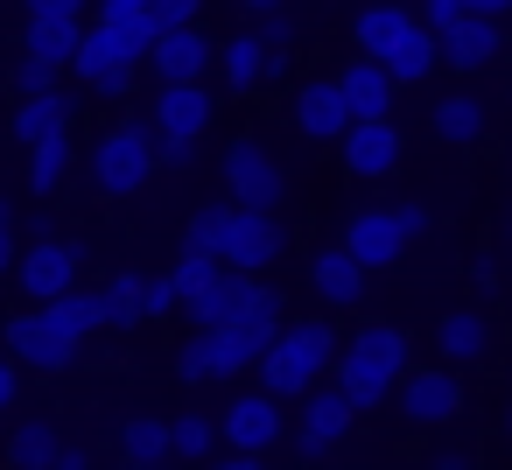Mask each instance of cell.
Listing matches in <instances>:
<instances>
[{"label": "cell", "instance_id": "60d3db41", "mask_svg": "<svg viewBox=\"0 0 512 470\" xmlns=\"http://www.w3.org/2000/svg\"><path fill=\"white\" fill-rule=\"evenodd\" d=\"M15 393H22V358H15V351H0V414L15 407Z\"/></svg>", "mask_w": 512, "mask_h": 470}, {"label": "cell", "instance_id": "83f0119b", "mask_svg": "<svg viewBox=\"0 0 512 470\" xmlns=\"http://www.w3.org/2000/svg\"><path fill=\"white\" fill-rule=\"evenodd\" d=\"M57 456H64L57 421H15V435H8V463L15 470H57Z\"/></svg>", "mask_w": 512, "mask_h": 470}, {"label": "cell", "instance_id": "ba28073f", "mask_svg": "<svg viewBox=\"0 0 512 470\" xmlns=\"http://www.w3.org/2000/svg\"><path fill=\"white\" fill-rule=\"evenodd\" d=\"M78 274H85V246L78 239H57V232H36V246H22V267H15V281H22L29 302L71 295Z\"/></svg>", "mask_w": 512, "mask_h": 470}, {"label": "cell", "instance_id": "8fae6325", "mask_svg": "<svg viewBox=\"0 0 512 470\" xmlns=\"http://www.w3.org/2000/svg\"><path fill=\"white\" fill-rule=\"evenodd\" d=\"M295 407H302V414H295V449H302V456L337 449V442L351 435V421L365 414V407H358V400H351L337 379H323V386H316L309 400H295Z\"/></svg>", "mask_w": 512, "mask_h": 470}, {"label": "cell", "instance_id": "7402d4cb", "mask_svg": "<svg viewBox=\"0 0 512 470\" xmlns=\"http://www.w3.org/2000/svg\"><path fill=\"white\" fill-rule=\"evenodd\" d=\"M71 120H78V92H64V85H50V92H36V99H22L15 106V141H57V134H71Z\"/></svg>", "mask_w": 512, "mask_h": 470}, {"label": "cell", "instance_id": "9c48e42d", "mask_svg": "<svg viewBox=\"0 0 512 470\" xmlns=\"http://www.w3.org/2000/svg\"><path fill=\"white\" fill-rule=\"evenodd\" d=\"M393 400H400V414L414 428H442V421L463 414V379H456V365H407Z\"/></svg>", "mask_w": 512, "mask_h": 470}, {"label": "cell", "instance_id": "8d00e7d4", "mask_svg": "<svg viewBox=\"0 0 512 470\" xmlns=\"http://www.w3.org/2000/svg\"><path fill=\"white\" fill-rule=\"evenodd\" d=\"M22 8H29V22H85L92 0H22Z\"/></svg>", "mask_w": 512, "mask_h": 470}, {"label": "cell", "instance_id": "b9f144b4", "mask_svg": "<svg viewBox=\"0 0 512 470\" xmlns=\"http://www.w3.org/2000/svg\"><path fill=\"white\" fill-rule=\"evenodd\" d=\"M456 15H470L463 0H421V22H435V29H449Z\"/></svg>", "mask_w": 512, "mask_h": 470}, {"label": "cell", "instance_id": "e0dca14e", "mask_svg": "<svg viewBox=\"0 0 512 470\" xmlns=\"http://www.w3.org/2000/svg\"><path fill=\"white\" fill-rule=\"evenodd\" d=\"M365 274H372V267H365L344 239H337V246H323V253L309 260V288H316L330 309H358V302H365Z\"/></svg>", "mask_w": 512, "mask_h": 470}, {"label": "cell", "instance_id": "e575fe53", "mask_svg": "<svg viewBox=\"0 0 512 470\" xmlns=\"http://www.w3.org/2000/svg\"><path fill=\"white\" fill-rule=\"evenodd\" d=\"M141 309H148V323H162V316H183L176 274H148V281H141Z\"/></svg>", "mask_w": 512, "mask_h": 470}, {"label": "cell", "instance_id": "7dc6e473", "mask_svg": "<svg viewBox=\"0 0 512 470\" xmlns=\"http://www.w3.org/2000/svg\"><path fill=\"white\" fill-rule=\"evenodd\" d=\"M218 470H267V456H239V449H225Z\"/></svg>", "mask_w": 512, "mask_h": 470}, {"label": "cell", "instance_id": "11a10c76", "mask_svg": "<svg viewBox=\"0 0 512 470\" xmlns=\"http://www.w3.org/2000/svg\"><path fill=\"white\" fill-rule=\"evenodd\" d=\"M190 470H218V456H211V463H190Z\"/></svg>", "mask_w": 512, "mask_h": 470}, {"label": "cell", "instance_id": "44dd1931", "mask_svg": "<svg viewBox=\"0 0 512 470\" xmlns=\"http://www.w3.org/2000/svg\"><path fill=\"white\" fill-rule=\"evenodd\" d=\"M337 85H344V99H351V120H393L400 78H393L379 57H351V64L337 71Z\"/></svg>", "mask_w": 512, "mask_h": 470}, {"label": "cell", "instance_id": "f546056e", "mask_svg": "<svg viewBox=\"0 0 512 470\" xmlns=\"http://www.w3.org/2000/svg\"><path fill=\"white\" fill-rule=\"evenodd\" d=\"M64 176H71V134L36 141V148H29V190H36V197H57Z\"/></svg>", "mask_w": 512, "mask_h": 470}, {"label": "cell", "instance_id": "ac0fdd59", "mask_svg": "<svg viewBox=\"0 0 512 470\" xmlns=\"http://www.w3.org/2000/svg\"><path fill=\"white\" fill-rule=\"evenodd\" d=\"M176 372H183L190 386H225V379H239L246 365H239L232 337L211 323V330H190V337H183V351H176Z\"/></svg>", "mask_w": 512, "mask_h": 470}, {"label": "cell", "instance_id": "f35d334b", "mask_svg": "<svg viewBox=\"0 0 512 470\" xmlns=\"http://www.w3.org/2000/svg\"><path fill=\"white\" fill-rule=\"evenodd\" d=\"M134 78H141V64H106V71L92 78V92H99V99H127Z\"/></svg>", "mask_w": 512, "mask_h": 470}, {"label": "cell", "instance_id": "d590c367", "mask_svg": "<svg viewBox=\"0 0 512 470\" xmlns=\"http://www.w3.org/2000/svg\"><path fill=\"white\" fill-rule=\"evenodd\" d=\"M253 29H260V43H267V50H295V36H302V22H295L288 8H267V15H253Z\"/></svg>", "mask_w": 512, "mask_h": 470}, {"label": "cell", "instance_id": "4316f807", "mask_svg": "<svg viewBox=\"0 0 512 470\" xmlns=\"http://www.w3.org/2000/svg\"><path fill=\"white\" fill-rule=\"evenodd\" d=\"M435 64H442V36H435V22H414V29L400 36V50L386 57V71H393L400 85H421Z\"/></svg>", "mask_w": 512, "mask_h": 470}, {"label": "cell", "instance_id": "52a82bcc", "mask_svg": "<svg viewBox=\"0 0 512 470\" xmlns=\"http://www.w3.org/2000/svg\"><path fill=\"white\" fill-rule=\"evenodd\" d=\"M78 330L50 309V302H29L22 316H8V351L22 358V365H36V372H64L71 358H78Z\"/></svg>", "mask_w": 512, "mask_h": 470}, {"label": "cell", "instance_id": "9a60e30c", "mask_svg": "<svg viewBox=\"0 0 512 470\" xmlns=\"http://www.w3.org/2000/svg\"><path fill=\"white\" fill-rule=\"evenodd\" d=\"M288 120H295V134H309V141H344V134H351V99H344L337 78H302L295 99H288Z\"/></svg>", "mask_w": 512, "mask_h": 470}, {"label": "cell", "instance_id": "277c9868", "mask_svg": "<svg viewBox=\"0 0 512 470\" xmlns=\"http://www.w3.org/2000/svg\"><path fill=\"white\" fill-rule=\"evenodd\" d=\"M253 281H260V274H239V267H225L218 253H183V260H176V295H183L190 330L232 323V316L253 302Z\"/></svg>", "mask_w": 512, "mask_h": 470}, {"label": "cell", "instance_id": "7c38bea8", "mask_svg": "<svg viewBox=\"0 0 512 470\" xmlns=\"http://www.w3.org/2000/svg\"><path fill=\"white\" fill-rule=\"evenodd\" d=\"M288 253V225H281V211H232V232H225V267H239V274H267L274 260Z\"/></svg>", "mask_w": 512, "mask_h": 470}, {"label": "cell", "instance_id": "4dcf8cb0", "mask_svg": "<svg viewBox=\"0 0 512 470\" xmlns=\"http://www.w3.org/2000/svg\"><path fill=\"white\" fill-rule=\"evenodd\" d=\"M232 197L225 204H197L190 211V225H183V253H225V232H232Z\"/></svg>", "mask_w": 512, "mask_h": 470}, {"label": "cell", "instance_id": "ffe728a7", "mask_svg": "<svg viewBox=\"0 0 512 470\" xmlns=\"http://www.w3.org/2000/svg\"><path fill=\"white\" fill-rule=\"evenodd\" d=\"M155 78L162 85H197L204 71H211V36L197 29V22H183V29H162V43H155Z\"/></svg>", "mask_w": 512, "mask_h": 470}, {"label": "cell", "instance_id": "6f0895ef", "mask_svg": "<svg viewBox=\"0 0 512 470\" xmlns=\"http://www.w3.org/2000/svg\"><path fill=\"white\" fill-rule=\"evenodd\" d=\"M505 232H512V218H505Z\"/></svg>", "mask_w": 512, "mask_h": 470}, {"label": "cell", "instance_id": "6da1fadb", "mask_svg": "<svg viewBox=\"0 0 512 470\" xmlns=\"http://www.w3.org/2000/svg\"><path fill=\"white\" fill-rule=\"evenodd\" d=\"M337 351H344L337 323H330V316H302V323H288V330L274 337V351H267L253 372H260V386H267L274 400H309V393L323 386V372H337Z\"/></svg>", "mask_w": 512, "mask_h": 470}, {"label": "cell", "instance_id": "bcb514c9", "mask_svg": "<svg viewBox=\"0 0 512 470\" xmlns=\"http://www.w3.org/2000/svg\"><path fill=\"white\" fill-rule=\"evenodd\" d=\"M470 281H477V295H498V267H491V260H477Z\"/></svg>", "mask_w": 512, "mask_h": 470}, {"label": "cell", "instance_id": "9f6ffc18", "mask_svg": "<svg viewBox=\"0 0 512 470\" xmlns=\"http://www.w3.org/2000/svg\"><path fill=\"white\" fill-rule=\"evenodd\" d=\"M505 442H512V414H505Z\"/></svg>", "mask_w": 512, "mask_h": 470}, {"label": "cell", "instance_id": "4fadbf2b", "mask_svg": "<svg viewBox=\"0 0 512 470\" xmlns=\"http://www.w3.org/2000/svg\"><path fill=\"white\" fill-rule=\"evenodd\" d=\"M337 155H344V176H351V183H386V176L400 169L407 141H400L393 120H351V134L337 141Z\"/></svg>", "mask_w": 512, "mask_h": 470}, {"label": "cell", "instance_id": "c3c4849f", "mask_svg": "<svg viewBox=\"0 0 512 470\" xmlns=\"http://www.w3.org/2000/svg\"><path fill=\"white\" fill-rule=\"evenodd\" d=\"M463 8H470V15H491V22H498V15H512V0H463Z\"/></svg>", "mask_w": 512, "mask_h": 470}, {"label": "cell", "instance_id": "d4e9b609", "mask_svg": "<svg viewBox=\"0 0 512 470\" xmlns=\"http://www.w3.org/2000/svg\"><path fill=\"white\" fill-rule=\"evenodd\" d=\"M78 43H85V22H29L22 29V57H36L50 71H71L78 64Z\"/></svg>", "mask_w": 512, "mask_h": 470}, {"label": "cell", "instance_id": "8992f818", "mask_svg": "<svg viewBox=\"0 0 512 470\" xmlns=\"http://www.w3.org/2000/svg\"><path fill=\"white\" fill-rule=\"evenodd\" d=\"M225 197L246 204V211H281L288 204V169L267 155L260 134H246V141L225 148Z\"/></svg>", "mask_w": 512, "mask_h": 470}, {"label": "cell", "instance_id": "f6af8a7d", "mask_svg": "<svg viewBox=\"0 0 512 470\" xmlns=\"http://www.w3.org/2000/svg\"><path fill=\"white\" fill-rule=\"evenodd\" d=\"M22 267V246H15V225H0V274Z\"/></svg>", "mask_w": 512, "mask_h": 470}, {"label": "cell", "instance_id": "d6986e66", "mask_svg": "<svg viewBox=\"0 0 512 470\" xmlns=\"http://www.w3.org/2000/svg\"><path fill=\"white\" fill-rule=\"evenodd\" d=\"M442 36V64L449 71H484L498 50H505V29L491 22V15H456L449 29H435Z\"/></svg>", "mask_w": 512, "mask_h": 470}, {"label": "cell", "instance_id": "5bb4252c", "mask_svg": "<svg viewBox=\"0 0 512 470\" xmlns=\"http://www.w3.org/2000/svg\"><path fill=\"white\" fill-rule=\"evenodd\" d=\"M218 71H225V92H232V99H253L260 85L288 78V50H267L260 29H239V36L218 50Z\"/></svg>", "mask_w": 512, "mask_h": 470}, {"label": "cell", "instance_id": "f1b7e54d", "mask_svg": "<svg viewBox=\"0 0 512 470\" xmlns=\"http://www.w3.org/2000/svg\"><path fill=\"white\" fill-rule=\"evenodd\" d=\"M141 281H148V274H113V281H99V316H106V330H134V323H148V309H141Z\"/></svg>", "mask_w": 512, "mask_h": 470}, {"label": "cell", "instance_id": "74e56055", "mask_svg": "<svg viewBox=\"0 0 512 470\" xmlns=\"http://www.w3.org/2000/svg\"><path fill=\"white\" fill-rule=\"evenodd\" d=\"M8 85H15V92H22V99H36V92H50V85H57V71H50V64H36V57H22V64H15V78H8Z\"/></svg>", "mask_w": 512, "mask_h": 470}, {"label": "cell", "instance_id": "ee69618b", "mask_svg": "<svg viewBox=\"0 0 512 470\" xmlns=\"http://www.w3.org/2000/svg\"><path fill=\"white\" fill-rule=\"evenodd\" d=\"M162 162H169V169H190V162H197V141H162Z\"/></svg>", "mask_w": 512, "mask_h": 470}, {"label": "cell", "instance_id": "7bdbcfd3", "mask_svg": "<svg viewBox=\"0 0 512 470\" xmlns=\"http://www.w3.org/2000/svg\"><path fill=\"white\" fill-rule=\"evenodd\" d=\"M127 15H148V0H99V22H127Z\"/></svg>", "mask_w": 512, "mask_h": 470}, {"label": "cell", "instance_id": "ab89813d", "mask_svg": "<svg viewBox=\"0 0 512 470\" xmlns=\"http://www.w3.org/2000/svg\"><path fill=\"white\" fill-rule=\"evenodd\" d=\"M148 15H155L162 29H183V22H197V15H204V0H148Z\"/></svg>", "mask_w": 512, "mask_h": 470}, {"label": "cell", "instance_id": "f5cc1de1", "mask_svg": "<svg viewBox=\"0 0 512 470\" xmlns=\"http://www.w3.org/2000/svg\"><path fill=\"white\" fill-rule=\"evenodd\" d=\"M0 225H15V204H8V197H0Z\"/></svg>", "mask_w": 512, "mask_h": 470}, {"label": "cell", "instance_id": "3957f363", "mask_svg": "<svg viewBox=\"0 0 512 470\" xmlns=\"http://www.w3.org/2000/svg\"><path fill=\"white\" fill-rule=\"evenodd\" d=\"M155 141H162V134H155V120H148V113L113 120V127L92 141V155H85L92 190H99V197H134V190L155 176V162H162V148H155Z\"/></svg>", "mask_w": 512, "mask_h": 470}, {"label": "cell", "instance_id": "816d5d0a", "mask_svg": "<svg viewBox=\"0 0 512 470\" xmlns=\"http://www.w3.org/2000/svg\"><path fill=\"white\" fill-rule=\"evenodd\" d=\"M246 15H267V8H288V0H239Z\"/></svg>", "mask_w": 512, "mask_h": 470}, {"label": "cell", "instance_id": "db71d44e", "mask_svg": "<svg viewBox=\"0 0 512 470\" xmlns=\"http://www.w3.org/2000/svg\"><path fill=\"white\" fill-rule=\"evenodd\" d=\"M127 470H169V463H127Z\"/></svg>", "mask_w": 512, "mask_h": 470}, {"label": "cell", "instance_id": "d6a6232c", "mask_svg": "<svg viewBox=\"0 0 512 470\" xmlns=\"http://www.w3.org/2000/svg\"><path fill=\"white\" fill-rule=\"evenodd\" d=\"M435 134H442V141H456V148L484 141V106H477V99H463V92H456V99H442V106H435Z\"/></svg>", "mask_w": 512, "mask_h": 470}, {"label": "cell", "instance_id": "603a6c76", "mask_svg": "<svg viewBox=\"0 0 512 470\" xmlns=\"http://www.w3.org/2000/svg\"><path fill=\"white\" fill-rule=\"evenodd\" d=\"M414 22H421V15H407L400 0H372V8H358V22H351V43H358V57H379V64H386Z\"/></svg>", "mask_w": 512, "mask_h": 470}, {"label": "cell", "instance_id": "f907efd6", "mask_svg": "<svg viewBox=\"0 0 512 470\" xmlns=\"http://www.w3.org/2000/svg\"><path fill=\"white\" fill-rule=\"evenodd\" d=\"M57 470H92V456H85V449H64V456H57Z\"/></svg>", "mask_w": 512, "mask_h": 470}, {"label": "cell", "instance_id": "681fc988", "mask_svg": "<svg viewBox=\"0 0 512 470\" xmlns=\"http://www.w3.org/2000/svg\"><path fill=\"white\" fill-rule=\"evenodd\" d=\"M435 470H470V456L463 449H435Z\"/></svg>", "mask_w": 512, "mask_h": 470}, {"label": "cell", "instance_id": "1f68e13d", "mask_svg": "<svg viewBox=\"0 0 512 470\" xmlns=\"http://www.w3.org/2000/svg\"><path fill=\"white\" fill-rule=\"evenodd\" d=\"M169 428H176V456H183V463H211V449L225 442V428H218L211 414H197V407L169 414Z\"/></svg>", "mask_w": 512, "mask_h": 470}, {"label": "cell", "instance_id": "2e32d148", "mask_svg": "<svg viewBox=\"0 0 512 470\" xmlns=\"http://www.w3.org/2000/svg\"><path fill=\"white\" fill-rule=\"evenodd\" d=\"M155 134L162 141H204L211 134V120H218V99H211V85L197 78V85H155Z\"/></svg>", "mask_w": 512, "mask_h": 470}, {"label": "cell", "instance_id": "836d02e7", "mask_svg": "<svg viewBox=\"0 0 512 470\" xmlns=\"http://www.w3.org/2000/svg\"><path fill=\"white\" fill-rule=\"evenodd\" d=\"M106 64H120V43H113V29L99 22V29H85V43H78V64H71V71H78V78L92 85V78H99Z\"/></svg>", "mask_w": 512, "mask_h": 470}, {"label": "cell", "instance_id": "5b68a950", "mask_svg": "<svg viewBox=\"0 0 512 470\" xmlns=\"http://www.w3.org/2000/svg\"><path fill=\"white\" fill-rule=\"evenodd\" d=\"M428 225H435L428 204H365V211L344 218V246H351L365 267H393Z\"/></svg>", "mask_w": 512, "mask_h": 470}, {"label": "cell", "instance_id": "7a4b0ae2", "mask_svg": "<svg viewBox=\"0 0 512 470\" xmlns=\"http://www.w3.org/2000/svg\"><path fill=\"white\" fill-rule=\"evenodd\" d=\"M330 379H337L358 407H379V400L400 393V379H407V330H393V323H358V330L344 337Z\"/></svg>", "mask_w": 512, "mask_h": 470}, {"label": "cell", "instance_id": "cb8c5ba5", "mask_svg": "<svg viewBox=\"0 0 512 470\" xmlns=\"http://www.w3.org/2000/svg\"><path fill=\"white\" fill-rule=\"evenodd\" d=\"M435 351H442V365H477V358H491V316H484V309H449V316L435 323Z\"/></svg>", "mask_w": 512, "mask_h": 470}, {"label": "cell", "instance_id": "30bf717a", "mask_svg": "<svg viewBox=\"0 0 512 470\" xmlns=\"http://www.w3.org/2000/svg\"><path fill=\"white\" fill-rule=\"evenodd\" d=\"M288 400H274L267 386H253V393H239L225 414H218V428H225V449H239V456H267L281 435H288V414H281Z\"/></svg>", "mask_w": 512, "mask_h": 470}, {"label": "cell", "instance_id": "484cf974", "mask_svg": "<svg viewBox=\"0 0 512 470\" xmlns=\"http://www.w3.org/2000/svg\"><path fill=\"white\" fill-rule=\"evenodd\" d=\"M120 456L127 463H169L176 456V428L162 414H127L120 421Z\"/></svg>", "mask_w": 512, "mask_h": 470}]
</instances>
